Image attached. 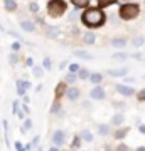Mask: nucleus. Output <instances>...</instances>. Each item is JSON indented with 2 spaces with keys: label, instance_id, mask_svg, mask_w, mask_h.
Wrapping results in <instances>:
<instances>
[{
  "label": "nucleus",
  "instance_id": "nucleus-11",
  "mask_svg": "<svg viewBox=\"0 0 145 151\" xmlns=\"http://www.w3.org/2000/svg\"><path fill=\"white\" fill-rule=\"evenodd\" d=\"M22 29H24V30H29V32H32L34 30L32 22H22Z\"/></svg>",
  "mask_w": 145,
  "mask_h": 151
},
{
  "label": "nucleus",
  "instance_id": "nucleus-6",
  "mask_svg": "<svg viewBox=\"0 0 145 151\" xmlns=\"http://www.w3.org/2000/svg\"><path fill=\"white\" fill-rule=\"evenodd\" d=\"M64 136H66V133H63V131H56V133H54V136H52V141L59 146V145H63V143H64Z\"/></svg>",
  "mask_w": 145,
  "mask_h": 151
},
{
  "label": "nucleus",
  "instance_id": "nucleus-24",
  "mask_svg": "<svg viewBox=\"0 0 145 151\" xmlns=\"http://www.w3.org/2000/svg\"><path fill=\"white\" fill-rule=\"evenodd\" d=\"M113 59H127V54H115Z\"/></svg>",
  "mask_w": 145,
  "mask_h": 151
},
{
  "label": "nucleus",
  "instance_id": "nucleus-13",
  "mask_svg": "<svg viewBox=\"0 0 145 151\" xmlns=\"http://www.w3.org/2000/svg\"><path fill=\"white\" fill-rule=\"evenodd\" d=\"M95 39H96V37H95L93 34H86V35H85V42L86 44H93V42H95Z\"/></svg>",
  "mask_w": 145,
  "mask_h": 151
},
{
  "label": "nucleus",
  "instance_id": "nucleus-5",
  "mask_svg": "<svg viewBox=\"0 0 145 151\" xmlns=\"http://www.w3.org/2000/svg\"><path fill=\"white\" fill-rule=\"evenodd\" d=\"M127 72H128L127 67H122V69H110L108 70V74L115 76V77H123V76H127Z\"/></svg>",
  "mask_w": 145,
  "mask_h": 151
},
{
  "label": "nucleus",
  "instance_id": "nucleus-20",
  "mask_svg": "<svg viewBox=\"0 0 145 151\" xmlns=\"http://www.w3.org/2000/svg\"><path fill=\"white\" fill-rule=\"evenodd\" d=\"M15 7H17L15 2H5V9H7V10H14Z\"/></svg>",
  "mask_w": 145,
  "mask_h": 151
},
{
  "label": "nucleus",
  "instance_id": "nucleus-19",
  "mask_svg": "<svg viewBox=\"0 0 145 151\" xmlns=\"http://www.w3.org/2000/svg\"><path fill=\"white\" fill-rule=\"evenodd\" d=\"M17 86H19V94H24V87H29V84H27V82H19V84H17Z\"/></svg>",
  "mask_w": 145,
  "mask_h": 151
},
{
  "label": "nucleus",
  "instance_id": "nucleus-3",
  "mask_svg": "<svg viewBox=\"0 0 145 151\" xmlns=\"http://www.w3.org/2000/svg\"><path fill=\"white\" fill-rule=\"evenodd\" d=\"M47 10H49V15L52 17H59L66 12V4L63 0H54V2H49L47 4Z\"/></svg>",
  "mask_w": 145,
  "mask_h": 151
},
{
  "label": "nucleus",
  "instance_id": "nucleus-26",
  "mask_svg": "<svg viewBox=\"0 0 145 151\" xmlns=\"http://www.w3.org/2000/svg\"><path fill=\"white\" fill-rule=\"evenodd\" d=\"M71 72H76V70H78V64H71Z\"/></svg>",
  "mask_w": 145,
  "mask_h": 151
},
{
  "label": "nucleus",
  "instance_id": "nucleus-28",
  "mask_svg": "<svg viewBox=\"0 0 145 151\" xmlns=\"http://www.w3.org/2000/svg\"><path fill=\"white\" fill-rule=\"evenodd\" d=\"M66 81H68V82H73V81H74V76H73V74H69V76H68V79H66Z\"/></svg>",
  "mask_w": 145,
  "mask_h": 151
},
{
  "label": "nucleus",
  "instance_id": "nucleus-1",
  "mask_svg": "<svg viewBox=\"0 0 145 151\" xmlns=\"http://www.w3.org/2000/svg\"><path fill=\"white\" fill-rule=\"evenodd\" d=\"M81 20H83V24H85L86 27H101V24L105 22V15H103L101 9L93 7V9L85 10Z\"/></svg>",
  "mask_w": 145,
  "mask_h": 151
},
{
  "label": "nucleus",
  "instance_id": "nucleus-2",
  "mask_svg": "<svg viewBox=\"0 0 145 151\" xmlns=\"http://www.w3.org/2000/svg\"><path fill=\"white\" fill-rule=\"evenodd\" d=\"M138 5L137 4H125V5L120 7V17L123 19V20H132L135 17L138 15Z\"/></svg>",
  "mask_w": 145,
  "mask_h": 151
},
{
  "label": "nucleus",
  "instance_id": "nucleus-17",
  "mask_svg": "<svg viewBox=\"0 0 145 151\" xmlns=\"http://www.w3.org/2000/svg\"><path fill=\"white\" fill-rule=\"evenodd\" d=\"M98 129H100V134H108V131H110V128H108L106 124H101V126H100Z\"/></svg>",
  "mask_w": 145,
  "mask_h": 151
},
{
  "label": "nucleus",
  "instance_id": "nucleus-30",
  "mask_svg": "<svg viewBox=\"0 0 145 151\" xmlns=\"http://www.w3.org/2000/svg\"><path fill=\"white\" fill-rule=\"evenodd\" d=\"M140 131H142V133H145V126H144V124L140 126Z\"/></svg>",
  "mask_w": 145,
  "mask_h": 151
},
{
  "label": "nucleus",
  "instance_id": "nucleus-21",
  "mask_svg": "<svg viewBox=\"0 0 145 151\" xmlns=\"http://www.w3.org/2000/svg\"><path fill=\"white\" fill-rule=\"evenodd\" d=\"M78 76H79V79H86V77L90 76V72H88L86 69H81V70H79V74H78Z\"/></svg>",
  "mask_w": 145,
  "mask_h": 151
},
{
  "label": "nucleus",
  "instance_id": "nucleus-15",
  "mask_svg": "<svg viewBox=\"0 0 145 151\" xmlns=\"http://www.w3.org/2000/svg\"><path fill=\"white\" fill-rule=\"evenodd\" d=\"M122 123H123V116H122V114L113 116V124H122Z\"/></svg>",
  "mask_w": 145,
  "mask_h": 151
},
{
  "label": "nucleus",
  "instance_id": "nucleus-29",
  "mask_svg": "<svg viewBox=\"0 0 145 151\" xmlns=\"http://www.w3.org/2000/svg\"><path fill=\"white\" fill-rule=\"evenodd\" d=\"M31 9H32V10L36 12V10H37V4H31Z\"/></svg>",
  "mask_w": 145,
  "mask_h": 151
},
{
  "label": "nucleus",
  "instance_id": "nucleus-18",
  "mask_svg": "<svg viewBox=\"0 0 145 151\" xmlns=\"http://www.w3.org/2000/svg\"><path fill=\"white\" fill-rule=\"evenodd\" d=\"M144 42H145L144 37H137L133 40V45H135V47H140V45H144Z\"/></svg>",
  "mask_w": 145,
  "mask_h": 151
},
{
  "label": "nucleus",
  "instance_id": "nucleus-25",
  "mask_svg": "<svg viewBox=\"0 0 145 151\" xmlns=\"http://www.w3.org/2000/svg\"><path fill=\"white\" fill-rule=\"evenodd\" d=\"M138 101H145V89H144V91H140V94H138Z\"/></svg>",
  "mask_w": 145,
  "mask_h": 151
},
{
  "label": "nucleus",
  "instance_id": "nucleus-10",
  "mask_svg": "<svg viewBox=\"0 0 145 151\" xmlns=\"http://www.w3.org/2000/svg\"><path fill=\"white\" fill-rule=\"evenodd\" d=\"M101 74H96V72H95V74H91L90 76V81L91 82H95V84H98V82H101Z\"/></svg>",
  "mask_w": 145,
  "mask_h": 151
},
{
  "label": "nucleus",
  "instance_id": "nucleus-16",
  "mask_svg": "<svg viewBox=\"0 0 145 151\" xmlns=\"http://www.w3.org/2000/svg\"><path fill=\"white\" fill-rule=\"evenodd\" d=\"M74 54L78 55V57H83V59H93L91 55L86 54V52H83V50H78V52H74Z\"/></svg>",
  "mask_w": 145,
  "mask_h": 151
},
{
  "label": "nucleus",
  "instance_id": "nucleus-7",
  "mask_svg": "<svg viewBox=\"0 0 145 151\" xmlns=\"http://www.w3.org/2000/svg\"><path fill=\"white\" fill-rule=\"evenodd\" d=\"M91 97L93 99H105V91L101 87H95L91 91Z\"/></svg>",
  "mask_w": 145,
  "mask_h": 151
},
{
  "label": "nucleus",
  "instance_id": "nucleus-9",
  "mask_svg": "<svg viewBox=\"0 0 145 151\" xmlns=\"http://www.w3.org/2000/svg\"><path fill=\"white\" fill-rule=\"evenodd\" d=\"M111 44L113 47H125L127 45V39H113Z\"/></svg>",
  "mask_w": 145,
  "mask_h": 151
},
{
  "label": "nucleus",
  "instance_id": "nucleus-27",
  "mask_svg": "<svg viewBox=\"0 0 145 151\" xmlns=\"http://www.w3.org/2000/svg\"><path fill=\"white\" fill-rule=\"evenodd\" d=\"M44 65H46V69H49V67H51V60L46 59V60H44Z\"/></svg>",
  "mask_w": 145,
  "mask_h": 151
},
{
  "label": "nucleus",
  "instance_id": "nucleus-32",
  "mask_svg": "<svg viewBox=\"0 0 145 151\" xmlns=\"http://www.w3.org/2000/svg\"><path fill=\"white\" fill-rule=\"evenodd\" d=\"M137 151H145V148H138V150H137Z\"/></svg>",
  "mask_w": 145,
  "mask_h": 151
},
{
  "label": "nucleus",
  "instance_id": "nucleus-31",
  "mask_svg": "<svg viewBox=\"0 0 145 151\" xmlns=\"http://www.w3.org/2000/svg\"><path fill=\"white\" fill-rule=\"evenodd\" d=\"M49 151H58V148H51V150H49Z\"/></svg>",
  "mask_w": 145,
  "mask_h": 151
},
{
  "label": "nucleus",
  "instance_id": "nucleus-4",
  "mask_svg": "<svg viewBox=\"0 0 145 151\" xmlns=\"http://www.w3.org/2000/svg\"><path fill=\"white\" fill-rule=\"evenodd\" d=\"M117 91H118L120 94H123V96H133V94H135L133 87L123 86V84H118V86H117Z\"/></svg>",
  "mask_w": 145,
  "mask_h": 151
},
{
  "label": "nucleus",
  "instance_id": "nucleus-23",
  "mask_svg": "<svg viewBox=\"0 0 145 151\" xmlns=\"http://www.w3.org/2000/svg\"><path fill=\"white\" fill-rule=\"evenodd\" d=\"M83 138H85L86 141H91V139H93V136L90 134V133H88V131H85V133H83Z\"/></svg>",
  "mask_w": 145,
  "mask_h": 151
},
{
  "label": "nucleus",
  "instance_id": "nucleus-33",
  "mask_svg": "<svg viewBox=\"0 0 145 151\" xmlns=\"http://www.w3.org/2000/svg\"><path fill=\"white\" fill-rule=\"evenodd\" d=\"M144 79H145V77H144Z\"/></svg>",
  "mask_w": 145,
  "mask_h": 151
},
{
  "label": "nucleus",
  "instance_id": "nucleus-22",
  "mask_svg": "<svg viewBox=\"0 0 145 151\" xmlns=\"http://www.w3.org/2000/svg\"><path fill=\"white\" fill-rule=\"evenodd\" d=\"M127 133H128V129H122V131H118V133H117L115 136H117V138H123V136L127 134Z\"/></svg>",
  "mask_w": 145,
  "mask_h": 151
},
{
  "label": "nucleus",
  "instance_id": "nucleus-14",
  "mask_svg": "<svg viewBox=\"0 0 145 151\" xmlns=\"http://www.w3.org/2000/svg\"><path fill=\"white\" fill-rule=\"evenodd\" d=\"M64 89H66V84H59V86L56 87V96L59 97L63 92H64Z\"/></svg>",
  "mask_w": 145,
  "mask_h": 151
},
{
  "label": "nucleus",
  "instance_id": "nucleus-12",
  "mask_svg": "<svg viewBox=\"0 0 145 151\" xmlns=\"http://www.w3.org/2000/svg\"><path fill=\"white\" fill-rule=\"evenodd\" d=\"M73 4H74V7H86V5H90V2H86V0H74Z\"/></svg>",
  "mask_w": 145,
  "mask_h": 151
},
{
  "label": "nucleus",
  "instance_id": "nucleus-8",
  "mask_svg": "<svg viewBox=\"0 0 145 151\" xmlns=\"http://www.w3.org/2000/svg\"><path fill=\"white\" fill-rule=\"evenodd\" d=\"M66 96L69 97L71 101H74V99H78V96H79V91H78L76 87H71L69 91H66Z\"/></svg>",
  "mask_w": 145,
  "mask_h": 151
}]
</instances>
